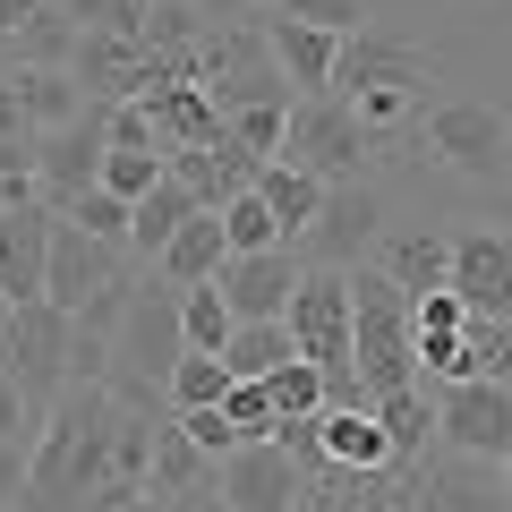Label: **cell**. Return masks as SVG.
Listing matches in <instances>:
<instances>
[{
    "mask_svg": "<svg viewBox=\"0 0 512 512\" xmlns=\"http://www.w3.org/2000/svg\"><path fill=\"white\" fill-rule=\"evenodd\" d=\"M299 274H308V256L282 239V248H248V256H222V299H231V316L248 325V316H291V291Z\"/></svg>",
    "mask_w": 512,
    "mask_h": 512,
    "instance_id": "obj_11",
    "label": "cell"
},
{
    "mask_svg": "<svg viewBox=\"0 0 512 512\" xmlns=\"http://www.w3.org/2000/svg\"><path fill=\"white\" fill-rule=\"evenodd\" d=\"M299 504H308V470L274 436H248L239 453H222V512H299Z\"/></svg>",
    "mask_w": 512,
    "mask_h": 512,
    "instance_id": "obj_9",
    "label": "cell"
},
{
    "mask_svg": "<svg viewBox=\"0 0 512 512\" xmlns=\"http://www.w3.org/2000/svg\"><path fill=\"white\" fill-rule=\"evenodd\" d=\"M308 265H367V256L384 248V197L367 180H333L325 205H316V222L291 239Z\"/></svg>",
    "mask_w": 512,
    "mask_h": 512,
    "instance_id": "obj_6",
    "label": "cell"
},
{
    "mask_svg": "<svg viewBox=\"0 0 512 512\" xmlns=\"http://www.w3.org/2000/svg\"><path fill=\"white\" fill-rule=\"evenodd\" d=\"M376 419H384V436H393V461L402 470H419L427 461V444H444L436 436V384H402V393H376Z\"/></svg>",
    "mask_w": 512,
    "mask_h": 512,
    "instance_id": "obj_20",
    "label": "cell"
},
{
    "mask_svg": "<svg viewBox=\"0 0 512 512\" xmlns=\"http://www.w3.org/2000/svg\"><path fill=\"white\" fill-rule=\"evenodd\" d=\"M265 9H291V18L333 26V35H359V26H367V0H265Z\"/></svg>",
    "mask_w": 512,
    "mask_h": 512,
    "instance_id": "obj_37",
    "label": "cell"
},
{
    "mask_svg": "<svg viewBox=\"0 0 512 512\" xmlns=\"http://www.w3.org/2000/svg\"><path fill=\"white\" fill-rule=\"evenodd\" d=\"M222 359H231V376H274L282 359H299V333L291 316H248V325L222 342Z\"/></svg>",
    "mask_w": 512,
    "mask_h": 512,
    "instance_id": "obj_23",
    "label": "cell"
},
{
    "mask_svg": "<svg viewBox=\"0 0 512 512\" xmlns=\"http://www.w3.org/2000/svg\"><path fill=\"white\" fill-rule=\"evenodd\" d=\"M52 222L43 205H0V299H43V265H52Z\"/></svg>",
    "mask_w": 512,
    "mask_h": 512,
    "instance_id": "obj_16",
    "label": "cell"
},
{
    "mask_svg": "<svg viewBox=\"0 0 512 512\" xmlns=\"http://www.w3.org/2000/svg\"><path fill=\"white\" fill-rule=\"evenodd\" d=\"M128 512H180V504H163V495H146V504H128Z\"/></svg>",
    "mask_w": 512,
    "mask_h": 512,
    "instance_id": "obj_40",
    "label": "cell"
},
{
    "mask_svg": "<svg viewBox=\"0 0 512 512\" xmlns=\"http://www.w3.org/2000/svg\"><path fill=\"white\" fill-rule=\"evenodd\" d=\"M231 137H239L248 154H265V163H274L282 137H291V94H274V103H239V111H231Z\"/></svg>",
    "mask_w": 512,
    "mask_h": 512,
    "instance_id": "obj_31",
    "label": "cell"
},
{
    "mask_svg": "<svg viewBox=\"0 0 512 512\" xmlns=\"http://www.w3.org/2000/svg\"><path fill=\"white\" fill-rule=\"evenodd\" d=\"M461 350H470V376H504V384H512V325H487V316H470Z\"/></svg>",
    "mask_w": 512,
    "mask_h": 512,
    "instance_id": "obj_36",
    "label": "cell"
},
{
    "mask_svg": "<svg viewBox=\"0 0 512 512\" xmlns=\"http://www.w3.org/2000/svg\"><path fill=\"white\" fill-rule=\"evenodd\" d=\"M256 9H265V0H256Z\"/></svg>",
    "mask_w": 512,
    "mask_h": 512,
    "instance_id": "obj_43",
    "label": "cell"
},
{
    "mask_svg": "<svg viewBox=\"0 0 512 512\" xmlns=\"http://www.w3.org/2000/svg\"><path fill=\"white\" fill-rule=\"evenodd\" d=\"M265 384H274V410H282V419H316V410L333 402V384H325V367H316V359H282Z\"/></svg>",
    "mask_w": 512,
    "mask_h": 512,
    "instance_id": "obj_28",
    "label": "cell"
},
{
    "mask_svg": "<svg viewBox=\"0 0 512 512\" xmlns=\"http://www.w3.org/2000/svg\"><path fill=\"white\" fill-rule=\"evenodd\" d=\"M325 188H333V180H316V171L282 163V154H274V163H265V171H256V197L274 205L282 239H299V231H308V222H316V205H325Z\"/></svg>",
    "mask_w": 512,
    "mask_h": 512,
    "instance_id": "obj_22",
    "label": "cell"
},
{
    "mask_svg": "<svg viewBox=\"0 0 512 512\" xmlns=\"http://www.w3.org/2000/svg\"><path fill=\"white\" fill-rule=\"evenodd\" d=\"M60 214H69L77 231H94V239H111V248H128V214H137V205H128V197H111V188L94 180V188H77V197L60 205Z\"/></svg>",
    "mask_w": 512,
    "mask_h": 512,
    "instance_id": "obj_30",
    "label": "cell"
},
{
    "mask_svg": "<svg viewBox=\"0 0 512 512\" xmlns=\"http://www.w3.org/2000/svg\"><path fill=\"white\" fill-rule=\"evenodd\" d=\"M367 154L376 146V128L350 111V94H291V137H282V163L316 171V180H359Z\"/></svg>",
    "mask_w": 512,
    "mask_h": 512,
    "instance_id": "obj_4",
    "label": "cell"
},
{
    "mask_svg": "<svg viewBox=\"0 0 512 512\" xmlns=\"http://www.w3.org/2000/svg\"><path fill=\"white\" fill-rule=\"evenodd\" d=\"M419 512H512L504 487V461H478V453H427L419 461Z\"/></svg>",
    "mask_w": 512,
    "mask_h": 512,
    "instance_id": "obj_12",
    "label": "cell"
},
{
    "mask_svg": "<svg viewBox=\"0 0 512 512\" xmlns=\"http://www.w3.org/2000/svg\"><path fill=\"white\" fill-rule=\"evenodd\" d=\"M35 9H43V0H0V43H18V26L35 18Z\"/></svg>",
    "mask_w": 512,
    "mask_h": 512,
    "instance_id": "obj_39",
    "label": "cell"
},
{
    "mask_svg": "<svg viewBox=\"0 0 512 512\" xmlns=\"http://www.w3.org/2000/svg\"><path fill=\"white\" fill-rule=\"evenodd\" d=\"M180 436L197 444V453H214V461L248 444V436H239V419H231V410H222V402H205V410H180Z\"/></svg>",
    "mask_w": 512,
    "mask_h": 512,
    "instance_id": "obj_35",
    "label": "cell"
},
{
    "mask_svg": "<svg viewBox=\"0 0 512 512\" xmlns=\"http://www.w3.org/2000/svg\"><path fill=\"white\" fill-rule=\"evenodd\" d=\"M222 231H231V256H248V248H282V222H274V205L256 197V188H239V197L222 205Z\"/></svg>",
    "mask_w": 512,
    "mask_h": 512,
    "instance_id": "obj_32",
    "label": "cell"
},
{
    "mask_svg": "<svg viewBox=\"0 0 512 512\" xmlns=\"http://www.w3.org/2000/svg\"><path fill=\"white\" fill-rule=\"evenodd\" d=\"M504 487H512V453H504Z\"/></svg>",
    "mask_w": 512,
    "mask_h": 512,
    "instance_id": "obj_41",
    "label": "cell"
},
{
    "mask_svg": "<svg viewBox=\"0 0 512 512\" xmlns=\"http://www.w3.org/2000/svg\"><path fill=\"white\" fill-rule=\"evenodd\" d=\"M111 427H120V393L94 384V376H77L69 393L43 410L18 512H86L94 487H103V470H111Z\"/></svg>",
    "mask_w": 512,
    "mask_h": 512,
    "instance_id": "obj_1",
    "label": "cell"
},
{
    "mask_svg": "<svg viewBox=\"0 0 512 512\" xmlns=\"http://www.w3.org/2000/svg\"><path fill=\"white\" fill-rule=\"evenodd\" d=\"M291 333H299V359H316L325 376H350V265H308L291 291Z\"/></svg>",
    "mask_w": 512,
    "mask_h": 512,
    "instance_id": "obj_7",
    "label": "cell"
},
{
    "mask_svg": "<svg viewBox=\"0 0 512 512\" xmlns=\"http://www.w3.org/2000/svg\"><path fill=\"white\" fill-rule=\"evenodd\" d=\"M239 333V316H231V299H222V282H188L180 291V342L188 350H222Z\"/></svg>",
    "mask_w": 512,
    "mask_h": 512,
    "instance_id": "obj_26",
    "label": "cell"
},
{
    "mask_svg": "<svg viewBox=\"0 0 512 512\" xmlns=\"http://www.w3.org/2000/svg\"><path fill=\"white\" fill-rule=\"evenodd\" d=\"M436 77V52H419V43L384 35V26H359V35H342V69H333V94H359V86H419Z\"/></svg>",
    "mask_w": 512,
    "mask_h": 512,
    "instance_id": "obj_13",
    "label": "cell"
},
{
    "mask_svg": "<svg viewBox=\"0 0 512 512\" xmlns=\"http://www.w3.org/2000/svg\"><path fill=\"white\" fill-rule=\"evenodd\" d=\"M350 359H359L367 393H402L419 384V316H410V291L384 265H350Z\"/></svg>",
    "mask_w": 512,
    "mask_h": 512,
    "instance_id": "obj_2",
    "label": "cell"
},
{
    "mask_svg": "<svg viewBox=\"0 0 512 512\" xmlns=\"http://www.w3.org/2000/svg\"><path fill=\"white\" fill-rule=\"evenodd\" d=\"M384 274L402 282L410 299L419 291H444L453 282V231H410V239H384V256H376Z\"/></svg>",
    "mask_w": 512,
    "mask_h": 512,
    "instance_id": "obj_21",
    "label": "cell"
},
{
    "mask_svg": "<svg viewBox=\"0 0 512 512\" xmlns=\"http://www.w3.org/2000/svg\"><path fill=\"white\" fill-rule=\"evenodd\" d=\"M325 461L333 470H402L376 402H325Z\"/></svg>",
    "mask_w": 512,
    "mask_h": 512,
    "instance_id": "obj_18",
    "label": "cell"
},
{
    "mask_svg": "<svg viewBox=\"0 0 512 512\" xmlns=\"http://www.w3.org/2000/svg\"><path fill=\"white\" fill-rule=\"evenodd\" d=\"M163 171H171V154H163V146H111V154H103V188H111V197H128V205L146 197Z\"/></svg>",
    "mask_w": 512,
    "mask_h": 512,
    "instance_id": "obj_29",
    "label": "cell"
},
{
    "mask_svg": "<svg viewBox=\"0 0 512 512\" xmlns=\"http://www.w3.org/2000/svg\"><path fill=\"white\" fill-rule=\"evenodd\" d=\"M26 444H0V512H18V495H26Z\"/></svg>",
    "mask_w": 512,
    "mask_h": 512,
    "instance_id": "obj_38",
    "label": "cell"
},
{
    "mask_svg": "<svg viewBox=\"0 0 512 512\" xmlns=\"http://www.w3.org/2000/svg\"><path fill=\"white\" fill-rule=\"evenodd\" d=\"M419 146L436 154L444 171H461V180H504V146H512V128H504V111L478 103V94H444V103H427Z\"/></svg>",
    "mask_w": 512,
    "mask_h": 512,
    "instance_id": "obj_5",
    "label": "cell"
},
{
    "mask_svg": "<svg viewBox=\"0 0 512 512\" xmlns=\"http://www.w3.org/2000/svg\"><path fill=\"white\" fill-rule=\"evenodd\" d=\"M436 436L453 444V453L504 461V453H512V384H504V376L436 384Z\"/></svg>",
    "mask_w": 512,
    "mask_h": 512,
    "instance_id": "obj_8",
    "label": "cell"
},
{
    "mask_svg": "<svg viewBox=\"0 0 512 512\" xmlns=\"http://www.w3.org/2000/svg\"><path fill=\"white\" fill-rule=\"evenodd\" d=\"M256 26L274 43L291 94H333V69H342V35H333V26H308V18H291V9H256Z\"/></svg>",
    "mask_w": 512,
    "mask_h": 512,
    "instance_id": "obj_15",
    "label": "cell"
},
{
    "mask_svg": "<svg viewBox=\"0 0 512 512\" xmlns=\"http://www.w3.org/2000/svg\"><path fill=\"white\" fill-rule=\"evenodd\" d=\"M197 180H180V171H163V180L137 197V214H128V256L137 265H163V248H171V231H180L188 214H197Z\"/></svg>",
    "mask_w": 512,
    "mask_h": 512,
    "instance_id": "obj_17",
    "label": "cell"
},
{
    "mask_svg": "<svg viewBox=\"0 0 512 512\" xmlns=\"http://www.w3.org/2000/svg\"><path fill=\"white\" fill-rule=\"evenodd\" d=\"M120 282V248L111 239H94V231H77L69 214L52 222V265H43V299H60V308H94V299Z\"/></svg>",
    "mask_w": 512,
    "mask_h": 512,
    "instance_id": "obj_10",
    "label": "cell"
},
{
    "mask_svg": "<svg viewBox=\"0 0 512 512\" xmlns=\"http://www.w3.org/2000/svg\"><path fill=\"white\" fill-rule=\"evenodd\" d=\"M9 86H18V103H26V120H35V137L86 111V94H77V77H69V69H18Z\"/></svg>",
    "mask_w": 512,
    "mask_h": 512,
    "instance_id": "obj_24",
    "label": "cell"
},
{
    "mask_svg": "<svg viewBox=\"0 0 512 512\" xmlns=\"http://www.w3.org/2000/svg\"><path fill=\"white\" fill-rule=\"evenodd\" d=\"M0 367L52 410L60 393L77 384V316L60 308V299H18L9 325H0Z\"/></svg>",
    "mask_w": 512,
    "mask_h": 512,
    "instance_id": "obj_3",
    "label": "cell"
},
{
    "mask_svg": "<svg viewBox=\"0 0 512 512\" xmlns=\"http://www.w3.org/2000/svg\"><path fill=\"white\" fill-rule=\"evenodd\" d=\"M299 512H316V504H299Z\"/></svg>",
    "mask_w": 512,
    "mask_h": 512,
    "instance_id": "obj_42",
    "label": "cell"
},
{
    "mask_svg": "<svg viewBox=\"0 0 512 512\" xmlns=\"http://www.w3.org/2000/svg\"><path fill=\"white\" fill-rule=\"evenodd\" d=\"M350 111L376 128V146H393V137H410V128L427 120V94L419 86H359V94H350Z\"/></svg>",
    "mask_w": 512,
    "mask_h": 512,
    "instance_id": "obj_25",
    "label": "cell"
},
{
    "mask_svg": "<svg viewBox=\"0 0 512 512\" xmlns=\"http://www.w3.org/2000/svg\"><path fill=\"white\" fill-rule=\"evenodd\" d=\"M222 393H231V359L180 342V359H171V410H205V402H222Z\"/></svg>",
    "mask_w": 512,
    "mask_h": 512,
    "instance_id": "obj_27",
    "label": "cell"
},
{
    "mask_svg": "<svg viewBox=\"0 0 512 512\" xmlns=\"http://www.w3.org/2000/svg\"><path fill=\"white\" fill-rule=\"evenodd\" d=\"M222 410L239 419V436H274V427H282V410H274V384H265V376H231Z\"/></svg>",
    "mask_w": 512,
    "mask_h": 512,
    "instance_id": "obj_34",
    "label": "cell"
},
{
    "mask_svg": "<svg viewBox=\"0 0 512 512\" xmlns=\"http://www.w3.org/2000/svg\"><path fill=\"white\" fill-rule=\"evenodd\" d=\"M410 316H419V342H461V333H470V299H461L453 282H444V291H419Z\"/></svg>",
    "mask_w": 512,
    "mask_h": 512,
    "instance_id": "obj_33",
    "label": "cell"
},
{
    "mask_svg": "<svg viewBox=\"0 0 512 512\" xmlns=\"http://www.w3.org/2000/svg\"><path fill=\"white\" fill-rule=\"evenodd\" d=\"M453 291L470 316L512 325V231H453Z\"/></svg>",
    "mask_w": 512,
    "mask_h": 512,
    "instance_id": "obj_14",
    "label": "cell"
},
{
    "mask_svg": "<svg viewBox=\"0 0 512 512\" xmlns=\"http://www.w3.org/2000/svg\"><path fill=\"white\" fill-rule=\"evenodd\" d=\"M222 256H231L222 205H197V214L171 231V248H163V282H171V291H188V282H214V274H222Z\"/></svg>",
    "mask_w": 512,
    "mask_h": 512,
    "instance_id": "obj_19",
    "label": "cell"
}]
</instances>
